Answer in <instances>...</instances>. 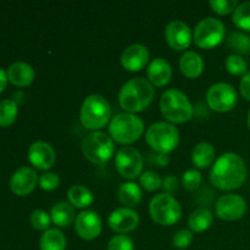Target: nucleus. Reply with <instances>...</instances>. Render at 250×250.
I'll return each mask as SVG.
<instances>
[{"mask_svg":"<svg viewBox=\"0 0 250 250\" xmlns=\"http://www.w3.org/2000/svg\"><path fill=\"white\" fill-rule=\"evenodd\" d=\"M247 166L243 158L236 153H225L219 156L210 171V181L222 190L238 189L247 180Z\"/></svg>","mask_w":250,"mask_h":250,"instance_id":"1","label":"nucleus"},{"mask_svg":"<svg viewBox=\"0 0 250 250\" xmlns=\"http://www.w3.org/2000/svg\"><path fill=\"white\" fill-rule=\"evenodd\" d=\"M155 95L153 84L142 77L132 78L122 85L119 93L120 106L129 114L142 111L151 104Z\"/></svg>","mask_w":250,"mask_h":250,"instance_id":"2","label":"nucleus"},{"mask_svg":"<svg viewBox=\"0 0 250 250\" xmlns=\"http://www.w3.org/2000/svg\"><path fill=\"white\" fill-rule=\"evenodd\" d=\"M111 117V106L109 102L100 94H90L83 100L80 111V119L87 129L103 128Z\"/></svg>","mask_w":250,"mask_h":250,"instance_id":"3","label":"nucleus"},{"mask_svg":"<svg viewBox=\"0 0 250 250\" xmlns=\"http://www.w3.org/2000/svg\"><path fill=\"white\" fill-rule=\"evenodd\" d=\"M161 112L168 121L173 124H182L193 117L192 103L187 98V95L181 90L167 89L163 93L160 99Z\"/></svg>","mask_w":250,"mask_h":250,"instance_id":"4","label":"nucleus"},{"mask_svg":"<svg viewBox=\"0 0 250 250\" xmlns=\"http://www.w3.org/2000/svg\"><path fill=\"white\" fill-rule=\"evenodd\" d=\"M143 132V120L129 112L115 115L109 125V133L111 138L121 144H131L138 141Z\"/></svg>","mask_w":250,"mask_h":250,"instance_id":"5","label":"nucleus"},{"mask_svg":"<svg viewBox=\"0 0 250 250\" xmlns=\"http://www.w3.org/2000/svg\"><path fill=\"white\" fill-rule=\"evenodd\" d=\"M146 139V143L156 153L167 154L178 146L180 133L173 125L164 121H158L148 127Z\"/></svg>","mask_w":250,"mask_h":250,"instance_id":"6","label":"nucleus"},{"mask_svg":"<svg viewBox=\"0 0 250 250\" xmlns=\"http://www.w3.org/2000/svg\"><path fill=\"white\" fill-rule=\"evenodd\" d=\"M82 151L93 164L103 165L111 159L115 153L114 141L104 132H92L82 142Z\"/></svg>","mask_w":250,"mask_h":250,"instance_id":"7","label":"nucleus"},{"mask_svg":"<svg viewBox=\"0 0 250 250\" xmlns=\"http://www.w3.org/2000/svg\"><path fill=\"white\" fill-rule=\"evenodd\" d=\"M150 216L161 226L175 225L182 216V208L177 199L167 193L156 194L149 204Z\"/></svg>","mask_w":250,"mask_h":250,"instance_id":"8","label":"nucleus"},{"mask_svg":"<svg viewBox=\"0 0 250 250\" xmlns=\"http://www.w3.org/2000/svg\"><path fill=\"white\" fill-rule=\"evenodd\" d=\"M224 22L215 17H205L197 24L194 29V43L199 48L211 49L222 42L225 37Z\"/></svg>","mask_w":250,"mask_h":250,"instance_id":"9","label":"nucleus"},{"mask_svg":"<svg viewBox=\"0 0 250 250\" xmlns=\"http://www.w3.org/2000/svg\"><path fill=\"white\" fill-rule=\"evenodd\" d=\"M237 92L233 85L225 82H217L210 85L207 92L208 105L212 110L226 112L233 109L237 104Z\"/></svg>","mask_w":250,"mask_h":250,"instance_id":"10","label":"nucleus"},{"mask_svg":"<svg viewBox=\"0 0 250 250\" xmlns=\"http://www.w3.org/2000/svg\"><path fill=\"white\" fill-rule=\"evenodd\" d=\"M115 165L122 177L128 178V180H136L138 176L142 175L143 158L136 148L125 146L117 151Z\"/></svg>","mask_w":250,"mask_h":250,"instance_id":"11","label":"nucleus"},{"mask_svg":"<svg viewBox=\"0 0 250 250\" xmlns=\"http://www.w3.org/2000/svg\"><path fill=\"white\" fill-rule=\"evenodd\" d=\"M247 202L238 194H225L215 205L216 215L225 221H234L244 216L247 211Z\"/></svg>","mask_w":250,"mask_h":250,"instance_id":"12","label":"nucleus"},{"mask_svg":"<svg viewBox=\"0 0 250 250\" xmlns=\"http://www.w3.org/2000/svg\"><path fill=\"white\" fill-rule=\"evenodd\" d=\"M165 38L172 49L185 50L192 43L193 34L187 23L181 20H173L166 26Z\"/></svg>","mask_w":250,"mask_h":250,"instance_id":"13","label":"nucleus"},{"mask_svg":"<svg viewBox=\"0 0 250 250\" xmlns=\"http://www.w3.org/2000/svg\"><path fill=\"white\" fill-rule=\"evenodd\" d=\"M102 219L93 210H84L76 217L75 229L78 236L87 241L95 239L102 232Z\"/></svg>","mask_w":250,"mask_h":250,"instance_id":"14","label":"nucleus"},{"mask_svg":"<svg viewBox=\"0 0 250 250\" xmlns=\"http://www.w3.org/2000/svg\"><path fill=\"white\" fill-rule=\"evenodd\" d=\"M109 226L117 233H127L137 229L139 216L131 208H120L114 210L109 216Z\"/></svg>","mask_w":250,"mask_h":250,"instance_id":"15","label":"nucleus"},{"mask_svg":"<svg viewBox=\"0 0 250 250\" xmlns=\"http://www.w3.org/2000/svg\"><path fill=\"white\" fill-rule=\"evenodd\" d=\"M28 159L39 170H48L55 164L56 154L53 146L43 141L34 142L28 149Z\"/></svg>","mask_w":250,"mask_h":250,"instance_id":"16","label":"nucleus"},{"mask_svg":"<svg viewBox=\"0 0 250 250\" xmlns=\"http://www.w3.org/2000/svg\"><path fill=\"white\" fill-rule=\"evenodd\" d=\"M149 53L148 48L142 44H131L121 54V63L126 70L136 72L141 71L148 63Z\"/></svg>","mask_w":250,"mask_h":250,"instance_id":"17","label":"nucleus"},{"mask_svg":"<svg viewBox=\"0 0 250 250\" xmlns=\"http://www.w3.org/2000/svg\"><path fill=\"white\" fill-rule=\"evenodd\" d=\"M39 182L37 172L31 167H21L12 175L10 180L11 190L17 195L29 194Z\"/></svg>","mask_w":250,"mask_h":250,"instance_id":"18","label":"nucleus"},{"mask_svg":"<svg viewBox=\"0 0 250 250\" xmlns=\"http://www.w3.org/2000/svg\"><path fill=\"white\" fill-rule=\"evenodd\" d=\"M149 82L156 87H164L170 82L172 77V68L171 65L163 58H156L149 63L148 71Z\"/></svg>","mask_w":250,"mask_h":250,"instance_id":"19","label":"nucleus"},{"mask_svg":"<svg viewBox=\"0 0 250 250\" xmlns=\"http://www.w3.org/2000/svg\"><path fill=\"white\" fill-rule=\"evenodd\" d=\"M34 73L33 67L26 62H14L7 70V78L10 82L15 85L19 87H24L28 85L33 82L34 80Z\"/></svg>","mask_w":250,"mask_h":250,"instance_id":"20","label":"nucleus"},{"mask_svg":"<svg viewBox=\"0 0 250 250\" xmlns=\"http://www.w3.org/2000/svg\"><path fill=\"white\" fill-rule=\"evenodd\" d=\"M180 68L188 78H197L204 71V60L198 53L188 50L181 56Z\"/></svg>","mask_w":250,"mask_h":250,"instance_id":"21","label":"nucleus"},{"mask_svg":"<svg viewBox=\"0 0 250 250\" xmlns=\"http://www.w3.org/2000/svg\"><path fill=\"white\" fill-rule=\"evenodd\" d=\"M215 160V148L211 143L202 142L197 144L192 151V161L198 168H207Z\"/></svg>","mask_w":250,"mask_h":250,"instance_id":"22","label":"nucleus"},{"mask_svg":"<svg viewBox=\"0 0 250 250\" xmlns=\"http://www.w3.org/2000/svg\"><path fill=\"white\" fill-rule=\"evenodd\" d=\"M75 209L67 202H59L53 207L50 212L51 221L58 227H67L75 220Z\"/></svg>","mask_w":250,"mask_h":250,"instance_id":"23","label":"nucleus"},{"mask_svg":"<svg viewBox=\"0 0 250 250\" xmlns=\"http://www.w3.org/2000/svg\"><path fill=\"white\" fill-rule=\"evenodd\" d=\"M66 244V237L60 229H49L42 234L39 248L41 250H65Z\"/></svg>","mask_w":250,"mask_h":250,"instance_id":"24","label":"nucleus"},{"mask_svg":"<svg viewBox=\"0 0 250 250\" xmlns=\"http://www.w3.org/2000/svg\"><path fill=\"white\" fill-rule=\"evenodd\" d=\"M119 199L122 204L126 207L133 208L139 204L142 200V189L137 183L134 182H126L122 183L119 188Z\"/></svg>","mask_w":250,"mask_h":250,"instance_id":"25","label":"nucleus"},{"mask_svg":"<svg viewBox=\"0 0 250 250\" xmlns=\"http://www.w3.org/2000/svg\"><path fill=\"white\" fill-rule=\"evenodd\" d=\"M67 197L73 207L81 208V209L89 207L94 202V195H93V193L90 192V189H88L87 187H84L82 185L72 186L68 189Z\"/></svg>","mask_w":250,"mask_h":250,"instance_id":"26","label":"nucleus"},{"mask_svg":"<svg viewBox=\"0 0 250 250\" xmlns=\"http://www.w3.org/2000/svg\"><path fill=\"white\" fill-rule=\"evenodd\" d=\"M212 212L207 208H198L197 210L192 212V215L188 219L189 229L194 232H203L209 229L212 225Z\"/></svg>","mask_w":250,"mask_h":250,"instance_id":"27","label":"nucleus"},{"mask_svg":"<svg viewBox=\"0 0 250 250\" xmlns=\"http://www.w3.org/2000/svg\"><path fill=\"white\" fill-rule=\"evenodd\" d=\"M19 112L17 103L6 99L0 103V127H9L15 122Z\"/></svg>","mask_w":250,"mask_h":250,"instance_id":"28","label":"nucleus"},{"mask_svg":"<svg viewBox=\"0 0 250 250\" xmlns=\"http://www.w3.org/2000/svg\"><path fill=\"white\" fill-rule=\"evenodd\" d=\"M232 20L238 28L250 32V1L239 4L233 11Z\"/></svg>","mask_w":250,"mask_h":250,"instance_id":"29","label":"nucleus"},{"mask_svg":"<svg viewBox=\"0 0 250 250\" xmlns=\"http://www.w3.org/2000/svg\"><path fill=\"white\" fill-rule=\"evenodd\" d=\"M227 44L236 53L247 54L250 51V37L243 32H232L227 38Z\"/></svg>","mask_w":250,"mask_h":250,"instance_id":"30","label":"nucleus"},{"mask_svg":"<svg viewBox=\"0 0 250 250\" xmlns=\"http://www.w3.org/2000/svg\"><path fill=\"white\" fill-rule=\"evenodd\" d=\"M225 65H226L227 71L234 76H244L247 73V68H248L246 60L238 54H231L226 59Z\"/></svg>","mask_w":250,"mask_h":250,"instance_id":"31","label":"nucleus"},{"mask_svg":"<svg viewBox=\"0 0 250 250\" xmlns=\"http://www.w3.org/2000/svg\"><path fill=\"white\" fill-rule=\"evenodd\" d=\"M139 182H141L142 187L149 192H154L163 186V180L159 173L154 172V171H146L142 173L139 177Z\"/></svg>","mask_w":250,"mask_h":250,"instance_id":"32","label":"nucleus"},{"mask_svg":"<svg viewBox=\"0 0 250 250\" xmlns=\"http://www.w3.org/2000/svg\"><path fill=\"white\" fill-rule=\"evenodd\" d=\"M29 220H31V224L34 229H38V231H44V232H45L46 229H49V226H50V222H51L50 215L42 209L34 210V211L31 214Z\"/></svg>","mask_w":250,"mask_h":250,"instance_id":"33","label":"nucleus"},{"mask_svg":"<svg viewBox=\"0 0 250 250\" xmlns=\"http://www.w3.org/2000/svg\"><path fill=\"white\" fill-rule=\"evenodd\" d=\"M182 183L186 189L195 190L202 185V173L197 168H189L182 176Z\"/></svg>","mask_w":250,"mask_h":250,"instance_id":"34","label":"nucleus"},{"mask_svg":"<svg viewBox=\"0 0 250 250\" xmlns=\"http://www.w3.org/2000/svg\"><path fill=\"white\" fill-rule=\"evenodd\" d=\"M133 241L126 234H116L110 239L106 250H133Z\"/></svg>","mask_w":250,"mask_h":250,"instance_id":"35","label":"nucleus"},{"mask_svg":"<svg viewBox=\"0 0 250 250\" xmlns=\"http://www.w3.org/2000/svg\"><path fill=\"white\" fill-rule=\"evenodd\" d=\"M210 6L219 15H227L238 6L237 0H210Z\"/></svg>","mask_w":250,"mask_h":250,"instance_id":"36","label":"nucleus"},{"mask_svg":"<svg viewBox=\"0 0 250 250\" xmlns=\"http://www.w3.org/2000/svg\"><path fill=\"white\" fill-rule=\"evenodd\" d=\"M193 241V232L189 229H180L175 233L172 238V243L176 248L185 249L190 246Z\"/></svg>","mask_w":250,"mask_h":250,"instance_id":"37","label":"nucleus"},{"mask_svg":"<svg viewBox=\"0 0 250 250\" xmlns=\"http://www.w3.org/2000/svg\"><path fill=\"white\" fill-rule=\"evenodd\" d=\"M60 185V178L54 172H45L39 177V186L44 190H54Z\"/></svg>","mask_w":250,"mask_h":250,"instance_id":"38","label":"nucleus"},{"mask_svg":"<svg viewBox=\"0 0 250 250\" xmlns=\"http://www.w3.org/2000/svg\"><path fill=\"white\" fill-rule=\"evenodd\" d=\"M239 88H241V93L243 95V98H246L247 100L250 102V71H248L242 77L241 83H239Z\"/></svg>","mask_w":250,"mask_h":250,"instance_id":"39","label":"nucleus"},{"mask_svg":"<svg viewBox=\"0 0 250 250\" xmlns=\"http://www.w3.org/2000/svg\"><path fill=\"white\" fill-rule=\"evenodd\" d=\"M161 187H163V189L165 190V193L170 194L171 192L177 189L178 180L175 177V176H167V177L163 181V186H161Z\"/></svg>","mask_w":250,"mask_h":250,"instance_id":"40","label":"nucleus"},{"mask_svg":"<svg viewBox=\"0 0 250 250\" xmlns=\"http://www.w3.org/2000/svg\"><path fill=\"white\" fill-rule=\"evenodd\" d=\"M154 156V163L159 166V167H164V166H167L170 163V159H168L167 154H156Z\"/></svg>","mask_w":250,"mask_h":250,"instance_id":"41","label":"nucleus"},{"mask_svg":"<svg viewBox=\"0 0 250 250\" xmlns=\"http://www.w3.org/2000/svg\"><path fill=\"white\" fill-rule=\"evenodd\" d=\"M7 80H9V78H7V73L0 68V93H1L2 90L5 89V87H6Z\"/></svg>","mask_w":250,"mask_h":250,"instance_id":"42","label":"nucleus"},{"mask_svg":"<svg viewBox=\"0 0 250 250\" xmlns=\"http://www.w3.org/2000/svg\"><path fill=\"white\" fill-rule=\"evenodd\" d=\"M248 126H249V128H250V110H249V112H248Z\"/></svg>","mask_w":250,"mask_h":250,"instance_id":"43","label":"nucleus"}]
</instances>
